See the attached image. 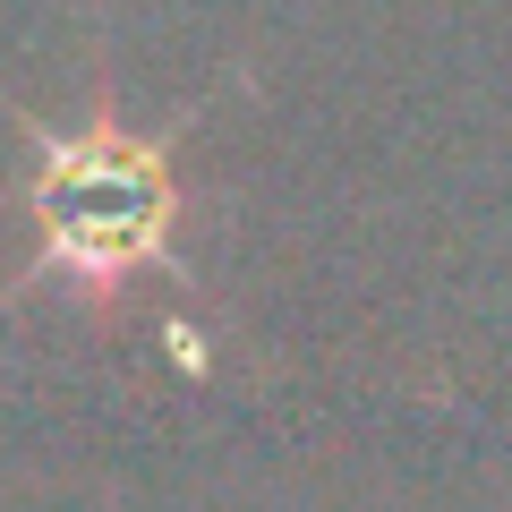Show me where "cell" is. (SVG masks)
<instances>
[{"label":"cell","mask_w":512,"mask_h":512,"mask_svg":"<svg viewBox=\"0 0 512 512\" xmlns=\"http://www.w3.org/2000/svg\"><path fill=\"white\" fill-rule=\"evenodd\" d=\"M35 274H69L86 299H111L120 282L154 274L171 256V171L154 146H128L120 128L52 137L35 163Z\"/></svg>","instance_id":"obj_1"}]
</instances>
